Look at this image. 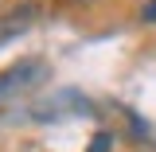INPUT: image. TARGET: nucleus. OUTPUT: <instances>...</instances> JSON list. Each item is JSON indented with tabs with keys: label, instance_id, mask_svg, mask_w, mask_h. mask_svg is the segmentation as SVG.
I'll use <instances>...</instances> for the list:
<instances>
[{
	"label": "nucleus",
	"instance_id": "7ed1b4c3",
	"mask_svg": "<svg viewBox=\"0 0 156 152\" xmlns=\"http://www.w3.org/2000/svg\"><path fill=\"white\" fill-rule=\"evenodd\" d=\"M140 19H156V0H148V4L140 8Z\"/></svg>",
	"mask_w": 156,
	"mask_h": 152
},
{
	"label": "nucleus",
	"instance_id": "f03ea898",
	"mask_svg": "<svg viewBox=\"0 0 156 152\" xmlns=\"http://www.w3.org/2000/svg\"><path fill=\"white\" fill-rule=\"evenodd\" d=\"M109 144H113V136H109V133H98L94 140H90V152H105Z\"/></svg>",
	"mask_w": 156,
	"mask_h": 152
},
{
	"label": "nucleus",
	"instance_id": "f257e3e1",
	"mask_svg": "<svg viewBox=\"0 0 156 152\" xmlns=\"http://www.w3.org/2000/svg\"><path fill=\"white\" fill-rule=\"evenodd\" d=\"M31 23H35V8H16V12H4V16H0V43H8V39L23 35Z\"/></svg>",
	"mask_w": 156,
	"mask_h": 152
}]
</instances>
